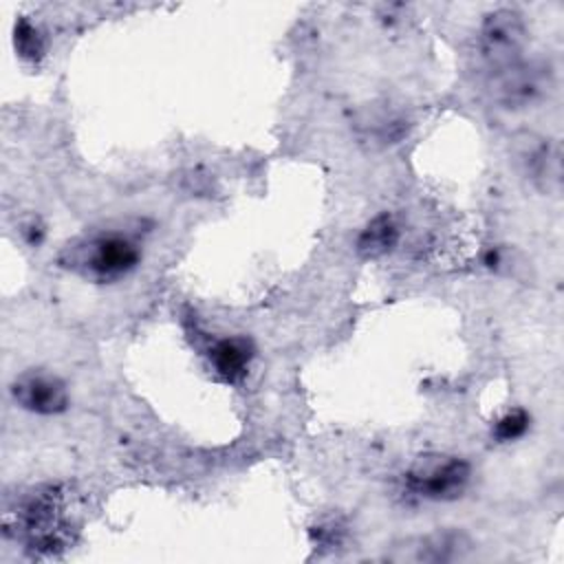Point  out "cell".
Listing matches in <instances>:
<instances>
[{"instance_id": "6da1fadb", "label": "cell", "mask_w": 564, "mask_h": 564, "mask_svg": "<svg viewBox=\"0 0 564 564\" xmlns=\"http://www.w3.org/2000/svg\"><path fill=\"white\" fill-rule=\"evenodd\" d=\"M143 249L134 234L121 229H101L86 234L64 247L59 264L97 284H110L128 278L141 262Z\"/></svg>"}, {"instance_id": "7a4b0ae2", "label": "cell", "mask_w": 564, "mask_h": 564, "mask_svg": "<svg viewBox=\"0 0 564 564\" xmlns=\"http://www.w3.org/2000/svg\"><path fill=\"white\" fill-rule=\"evenodd\" d=\"M471 485V465L460 456L425 454L403 474L408 498L425 502H449L460 498Z\"/></svg>"}, {"instance_id": "3957f363", "label": "cell", "mask_w": 564, "mask_h": 564, "mask_svg": "<svg viewBox=\"0 0 564 564\" xmlns=\"http://www.w3.org/2000/svg\"><path fill=\"white\" fill-rule=\"evenodd\" d=\"M527 44V24L520 11L500 7L485 15L480 24V51L494 70L522 59Z\"/></svg>"}, {"instance_id": "277c9868", "label": "cell", "mask_w": 564, "mask_h": 564, "mask_svg": "<svg viewBox=\"0 0 564 564\" xmlns=\"http://www.w3.org/2000/svg\"><path fill=\"white\" fill-rule=\"evenodd\" d=\"M15 524L33 551L55 553L66 544V524L59 500L53 491L24 500L18 509Z\"/></svg>"}, {"instance_id": "5b68a950", "label": "cell", "mask_w": 564, "mask_h": 564, "mask_svg": "<svg viewBox=\"0 0 564 564\" xmlns=\"http://www.w3.org/2000/svg\"><path fill=\"white\" fill-rule=\"evenodd\" d=\"M551 88V68L538 62H516L494 70L489 95L507 110H520L535 104Z\"/></svg>"}, {"instance_id": "8992f818", "label": "cell", "mask_w": 564, "mask_h": 564, "mask_svg": "<svg viewBox=\"0 0 564 564\" xmlns=\"http://www.w3.org/2000/svg\"><path fill=\"white\" fill-rule=\"evenodd\" d=\"M9 392L18 408L37 416H57L68 410V386L55 372L31 368L13 377Z\"/></svg>"}, {"instance_id": "52a82bcc", "label": "cell", "mask_w": 564, "mask_h": 564, "mask_svg": "<svg viewBox=\"0 0 564 564\" xmlns=\"http://www.w3.org/2000/svg\"><path fill=\"white\" fill-rule=\"evenodd\" d=\"M516 161L524 176L542 192H557L562 181V159L560 148L533 132H522L513 141Z\"/></svg>"}, {"instance_id": "ba28073f", "label": "cell", "mask_w": 564, "mask_h": 564, "mask_svg": "<svg viewBox=\"0 0 564 564\" xmlns=\"http://www.w3.org/2000/svg\"><path fill=\"white\" fill-rule=\"evenodd\" d=\"M209 364L214 368V372L227 381V383H238L247 377L249 366L253 361V344L247 337L234 335V337H223L216 339L209 346Z\"/></svg>"}, {"instance_id": "9c48e42d", "label": "cell", "mask_w": 564, "mask_h": 564, "mask_svg": "<svg viewBox=\"0 0 564 564\" xmlns=\"http://www.w3.org/2000/svg\"><path fill=\"white\" fill-rule=\"evenodd\" d=\"M399 238H401V229L394 216L388 212H381L372 220H368L366 227L359 231L355 251L364 260H377L388 256L399 245Z\"/></svg>"}, {"instance_id": "30bf717a", "label": "cell", "mask_w": 564, "mask_h": 564, "mask_svg": "<svg viewBox=\"0 0 564 564\" xmlns=\"http://www.w3.org/2000/svg\"><path fill=\"white\" fill-rule=\"evenodd\" d=\"M13 42H15V51L20 53V57L37 62L44 55V37L40 33V29L29 22L26 18L15 22V31H13Z\"/></svg>"}, {"instance_id": "8fae6325", "label": "cell", "mask_w": 564, "mask_h": 564, "mask_svg": "<svg viewBox=\"0 0 564 564\" xmlns=\"http://www.w3.org/2000/svg\"><path fill=\"white\" fill-rule=\"evenodd\" d=\"M529 425H531V416H529L524 410L516 408V410L505 412V414L496 421V425H494V436H496L498 443H511V441L522 438V436L527 434Z\"/></svg>"}]
</instances>
